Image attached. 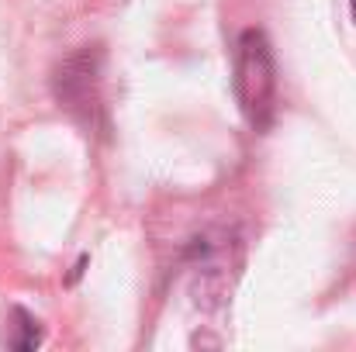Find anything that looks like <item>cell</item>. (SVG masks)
Here are the masks:
<instances>
[{
  "instance_id": "7a4b0ae2",
  "label": "cell",
  "mask_w": 356,
  "mask_h": 352,
  "mask_svg": "<svg viewBox=\"0 0 356 352\" xmlns=\"http://www.w3.org/2000/svg\"><path fill=\"white\" fill-rule=\"evenodd\" d=\"M56 101L66 111L80 115L83 121H94V111H97V52L83 49L56 69Z\"/></svg>"
},
{
  "instance_id": "3957f363",
  "label": "cell",
  "mask_w": 356,
  "mask_h": 352,
  "mask_svg": "<svg viewBox=\"0 0 356 352\" xmlns=\"http://www.w3.org/2000/svg\"><path fill=\"white\" fill-rule=\"evenodd\" d=\"M14 328L17 332H24V335H10L7 342L14 346V349H35L38 342H42V328H38V318L35 315H28L24 308H14Z\"/></svg>"
},
{
  "instance_id": "6da1fadb",
  "label": "cell",
  "mask_w": 356,
  "mask_h": 352,
  "mask_svg": "<svg viewBox=\"0 0 356 352\" xmlns=\"http://www.w3.org/2000/svg\"><path fill=\"white\" fill-rule=\"evenodd\" d=\"M236 97L245 121L263 131L277 111V66L270 42L259 28H245L236 42Z\"/></svg>"
}]
</instances>
